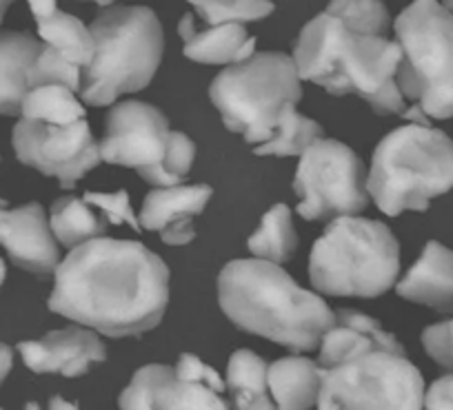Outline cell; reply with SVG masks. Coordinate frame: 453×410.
Wrapping results in <instances>:
<instances>
[{
    "mask_svg": "<svg viewBox=\"0 0 453 410\" xmlns=\"http://www.w3.org/2000/svg\"><path fill=\"white\" fill-rule=\"evenodd\" d=\"M25 366L34 373H58L65 377H81L91 364L104 361L107 351L89 326H69L51 330L41 339L19 344Z\"/></svg>",
    "mask_w": 453,
    "mask_h": 410,
    "instance_id": "9a60e30c",
    "label": "cell"
},
{
    "mask_svg": "<svg viewBox=\"0 0 453 410\" xmlns=\"http://www.w3.org/2000/svg\"><path fill=\"white\" fill-rule=\"evenodd\" d=\"M442 5L447 7L449 11H453V0H442Z\"/></svg>",
    "mask_w": 453,
    "mask_h": 410,
    "instance_id": "60d3db41",
    "label": "cell"
},
{
    "mask_svg": "<svg viewBox=\"0 0 453 410\" xmlns=\"http://www.w3.org/2000/svg\"><path fill=\"white\" fill-rule=\"evenodd\" d=\"M82 67L56 51L54 47L45 45L38 58L29 69V89L38 85H65L73 91H81Z\"/></svg>",
    "mask_w": 453,
    "mask_h": 410,
    "instance_id": "f546056e",
    "label": "cell"
},
{
    "mask_svg": "<svg viewBox=\"0 0 453 410\" xmlns=\"http://www.w3.org/2000/svg\"><path fill=\"white\" fill-rule=\"evenodd\" d=\"M325 11L356 32L385 36L389 29V11L382 0H331Z\"/></svg>",
    "mask_w": 453,
    "mask_h": 410,
    "instance_id": "f1b7e54d",
    "label": "cell"
},
{
    "mask_svg": "<svg viewBox=\"0 0 453 410\" xmlns=\"http://www.w3.org/2000/svg\"><path fill=\"white\" fill-rule=\"evenodd\" d=\"M398 273V239L382 222L358 216L334 217L309 255L311 285L335 298H378Z\"/></svg>",
    "mask_w": 453,
    "mask_h": 410,
    "instance_id": "8992f818",
    "label": "cell"
},
{
    "mask_svg": "<svg viewBox=\"0 0 453 410\" xmlns=\"http://www.w3.org/2000/svg\"><path fill=\"white\" fill-rule=\"evenodd\" d=\"M267 361L250 348H241L226 364V388L236 408H273L267 383Z\"/></svg>",
    "mask_w": 453,
    "mask_h": 410,
    "instance_id": "7402d4cb",
    "label": "cell"
},
{
    "mask_svg": "<svg viewBox=\"0 0 453 410\" xmlns=\"http://www.w3.org/2000/svg\"><path fill=\"white\" fill-rule=\"evenodd\" d=\"M400 56L395 41L356 32L329 11L309 20L294 47L303 80L334 95H358L380 116H403L409 107L395 80Z\"/></svg>",
    "mask_w": 453,
    "mask_h": 410,
    "instance_id": "7a4b0ae2",
    "label": "cell"
},
{
    "mask_svg": "<svg viewBox=\"0 0 453 410\" xmlns=\"http://www.w3.org/2000/svg\"><path fill=\"white\" fill-rule=\"evenodd\" d=\"M94 56L82 67L81 100L107 107L154 80L165 49L163 25L150 7H107L89 25Z\"/></svg>",
    "mask_w": 453,
    "mask_h": 410,
    "instance_id": "277c9868",
    "label": "cell"
},
{
    "mask_svg": "<svg viewBox=\"0 0 453 410\" xmlns=\"http://www.w3.org/2000/svg\"><path fill=\"white\" fill-rule=\"evenodd\" d=\"M194 156H196V145L189 135H185L182 131H172V135H169L167 156H165L163 167H160L156 186L180 185V182L185 180L187 173L191 171Z\"/></svg>",
    "mask_w": 453,
    "mask_h": 410,
    "instance_id": "4dcf8cb0",
    "label": "cell"
},
{
    "mask_svg": "<svg viewBox=\"0 0 453 410\" xmlns=\"http://www.w3.org/2000/svg\"><path fill=\"white\" fill-rule=\"evenodd\" d=\"M169 304V269L132 239L94 238L58 262L50 311L107 338L156 329Z\"/></svg>",
    "mask_w": 453,
    "mask_h": 410,
    "instance_id": "6da1fadb",
    "label": "cell"
},
{
    "mask_svg": "<svg viewBox=\"0 0 453 410\" xmlns=\"http://www.w3.org/2000/svg\"><path fill=\"white\" fill-rule=\"evenodd\" d=\"M50 224L63 247L73 248L82 242L100 238L107 231V217L96 213L85 198L65 195L56 200L50 213Z\"/></svg>",
    "mask_w": 453,
    "mask_h": 410,
    "instance_id": "603a6c76",
    "label": "cell"
},
{
    "mask_svg": "<svg viewBox=\"0 0 453 410\" xmlns=\"http://www.w3.org/2000/svg\"><path fill=\"white\" fill-rule=\"evenodd\" d=\"M211 186H156L142 202L141 226L145 231H158L169 247H185L196 238L194 217L204 211L211 200Z\"/></svg>",
    "mask_w": 453,
    "mask_h": 410,
    "instance_id": "2e32d148",
    "label": "cell"
},
{
    "mask_svg": "<svg viewBox=\"0 0 453 410\" xmlns=\"http://www.w3.org/2000/svg\"><path fill=\"white\" fill-rule=\"evenodd\" d=\"M204 25L254 23L273 14L272 0H187Z\"/></svg>",
    "mask_w": 453,
    "mask_h": 410,
    "instance_id": "83f0119b",
    "label": "cell"
},
{
    "mask_svg": "<svg viewBox=\"0 0 453 410\" xmlns=\"http://www.w3.org/2000/svg\"><path fill=\"white\" fill-rule=\"evenodd\" d=\"M425 379L403 346H373L322 368L320 408H422Z\"/></svg>",
    "mask_w": 453,
    "mask_h": 410,
    "instance_id": "9c48e42d",
    "label": "cell"
},
{
    "mask_svg": "<svg viewBox=\"0 0 453 410\" xmlns=\"http://www.w3.org/2000/svg\"><path fill=\"white\" fill-rule=\"evenodd\" d=\"M12 142L20 163L42 176L58 178L63 189H72L87 171L103 163L100 142L91 135L87 118L69 125L20 118Z\"/></svg>",
    "mask_w": 453,
    "mask_h": 410,
    "instance_id": "8fae6325",
    "label": "cell"
},
{
    "mask_svg": "<svg viewBox=\"0 0 453 410\" xmlns=\"http://www.w3.org/2000/svg\"><path fill=\"white\" fill-rule=\"evenodd\" d=\"M169 120L150 102L127 100L109 111L107 131L100 140V158L107 164L136 169L156 186L169 147Z\"/></svg>",
    "mask_w": 453,
    "mask_h": 410,
    "instance_id": "7c38bea8",
    "label": "cell"
},
{
    "mask_svg": "<svg viewBox=\"0 0 453 410\" xmlns=\"http://www.w3.org/2000/svg\"><path fill=\"white\" fill-rule=\"evenodd\" d=\"M267 383L280 408H311L320 397L322 366L303 355L282 357L269 366Z\"/></svg>",
    "mask_w": 453,
    "mask_h": 410,
    "instance_id": "44dd1931",
    "label": "cell"
},
{
    "mask_svg": "<svg viewBox=\"0 0 453 410\" xmlns=\"http://www.w3.org/2000/svg\"><path fill=\"white\" fill-rule=\"evenodd\" d=\"M367 178V169L356 151L320 135L300 154L296 169L298 216L304 220L356 216L369 204Z\"/></svg>",
    "mask_w": 453,
    "mask_h": 410,
    "instance_id": "30bf717a",
    "label": "cell"
},
{
    "mask_svg": "<svg viewBox=\"0 0 453 410\" xmlns=\"http://www.w3.org/2000/svg\"><path fill=\"white\" fill-rule=\"evenodd\" d=\"M45 42L25 32L0 34V113L19 116L29 91V69Z\"/></svg>",
    "mask_w": 453,
    "mask_h": 410,
    "instance_id": "ffe728a7",
    "label": "cell"
},
{
    "mask_svg": "<svg viewBox=\"0 0 453 410\" xmlns=\"http://www.w3.org/2000/svg\"><path fill=\"white\" fill-rule=\"evenodd\" d=\"M373 346H403V344L394 335L387 333L373 317L342 308L335 313L334 324L325 330L318 344V364L325 368Z\"/></svg>",
    "mask_w": 453,
    "mask_h": 410,
    "instance_id": "d6986e66",
    "label": "cell"
},
{
    "mask_svg": "<svg viewBox=\"0 0 453 410\" xmlns=\"http://www.w3.org/2000/svg\"><path fill=\"white\" fill-rule=\"evenodd\" d=\"M5 276H7V270H5V262L0 260V286H3V282H5Z\"/></svg>",
    "mask_w": 453,
    "mask_h": 410,
    "instance_id": "f35d334b",
    "label": "cell"
},
{
    "mask_svg": "<svg viewBox=\"0 0 453 410\" xmlns=\"http://www.w3.org/2000/svg\"><path fill=\"white\" fill-rule=\"evenodd\" d=\"M12 3H14V0H0V23H3V19H5V11L10 10Z\"/></svg>",
    "mask_w": 453,
    "mask_h": 410,
    "instance_id": "74e56055",
    "label": "cell"
},
{
    "mask_svg": "<svg viewBox=\"0 0 453 410\" xmlns=\"http://www.w3.org/2000/svg\"><path fill=\"white\" fill-rule=\"evenodd\" d=\"M247 248L260 260L282 262L291 260L298 248V235H296L294 220H291V209L287 204H273L265 213L263 222L247 239Z\"/></svg>",
    "mask_w": 453,
    "mask_h": 410,
    "instance_id": "d4e9b609",
    "label": "cell"
},
{
    "mask_svg": "<svg viewBox=\"0 0 453 410\" xmlns=\"http://www.w3.org/2000/svg\"><path fill=\"white\" fill-rule=\"evenodd\" d=\"M89 3H96V5H100V7H109L113 0H89Z\"/></svg>",
    "mask_w": 453,
    "mask_h": 410,
    "instance_id": "ab89813d",
    "label": "cell"
},
{
    "mask_svg": "<svg viewBox=\"0 0 453 410\" xmlns=\"http://www.w3.org/2000/svg\"><path fill=\"white\" fill-rule=\"evenodd\" d=\"M82 198L98 209L109 224H129L134 231H141V217L134 213L132 204H129L127 191H116V194H98V191H87Z\"/></svg>",
    "mask_w": 453,
    "mask_h": 410,
    "instance_id": "1f68e13d",
    "label": "cell"
},
{
    "mask_svg": "<svg viewBox=\"0 0 453 410\" xmlns=\"http://www.w3.org/2000/svg\"><path fill=\"white\" fill-rule=\"evenodd\" d=\"M20 116L32 120L69 125L87 118L85 102L76 98V91L65 85H38L27 91Z\"/></svg>",
    "mask_w": 453,
    "mask_h": 410,
    "instance_id": "484cf974",
    "label": "cell"
},
{
    "mask_svg": "<svg viewBox=\"0 0 453 410\" xmlns=\"http://www.w3.org/2000/svg\"><path fill=\"white\" fill-rule=\"evenodd\" d=\"M178 34L185 45V56L203 65H234L256 54V38L247 34L242 23L196 25L191 14H185L178 23Z\"/></svg>",
    "mask_w": 453,
    "mask_h": 410,
    "instance_id": "ac0fdd59",
    "label": "cell"
},
{
    "mask_svg": "<svg viewBox=\"0 0 453 410\" xmlns=\"http://www.w3.org/2000/svg\"><path fill=\"white\" fill-rule=\"evenodd\" d=\"M400 298L438 313H453V251L440 242H426L407 276L395 282Z\"/></svg>",
    "mask_w": 453,
    "mask_h": 410,
    "instance_id": "e0dca14e",
    "label": "cell"
},
{
    "mask_svg": "<svg viewBox=\"0 0 453 410\" xmlns=\"http://www.w3.org/2000/svg\"><path fill=\"white\" fill-rule=\"evenodd\" d=\"M394 32L404 100L435 120L453 118V11L438 0H416L400 11Z\"/></svg>",
    "mask_w": 453,
    "mask_h": 410,
    "instance_id": "ba28073f",
    "label": "cell"
},
{
    "mask_svg": "<svg viewBox=\"0 0 453 410\" xmlns=\"http://www.w3.org/2000/svg\"><path fill=\"white\" fill-rule=\"evenodd\" d=\"M176 370L180 377L189 379V382L207 383V386H211L213 391H218V392L225 391V382H222L220 375H218L211 366L204 364L200 357L191 355V353L180 355V360H178V364H176Z\"/></svg>",
    "mask_w": 453,
    "mask_h": 410,
    "instance_id": "836d02e7",
    "label": "cell"
},
{
    "mask_svg": "<svg viewBox=\"0 0 453 410\" xmlns=\"http://www.w3.org/2000/svg\"><path fill=\"white\" fill-rule=\"evenodd\" d=\"M0 244L19 269L36 276L54 273L60 262L56 235L38 202L7 209L0 200Z\"/></svg>",
    "mask_w": 453,
    "mask_h": 410,
    "instance_id": "4fadbf2b",
    "label": "cell"
},
{
    "mask_svg": "<svg viewBox=\"0 0 453 410\" xmlns=\"http://www.w3.org/2000/svg\"><path fill=\"white\" fill-rule=\"evenodd\" d=\"M27 5L32 10L34 19H42V16L51 14L58 7V3L56 0H27Z\"/></svg>",
    "mask_w": 453,
    "mask_h": 410,
    "instance_id": "d590c367",
    "label": "cell"
},
{
    "mask_svg": "<svg viewBox=\"0 0 453 410\" xmlns=\"http://www.w3.org/2000/svg\"><path fill=\"white\" fill-rule=\"evenodd\" d=\"M369 198L387 216L426 211L429 202L453 189V142L431 125L391 131L376 147L367 178Z\"/></svg>",
    "mask_w": 453,
    "mask_h": 410,
    "instance_id": "5b68a950",
    "label": "cell"
},
{
    "mask_svg": "<svg viewBox=\"0 0 453 410\" xmlns=\"http://www.w3.org/2000/svg\"><path fill=\"white\" fill-rule=\"evenodd\" d=\"M218 302L241 330L296 353L313 351L335 317L320 295L296 285L280 264L260 257L222 266Z\"/></svg>",
    "mask_w": 453,
    "mask_h": 410,
    "instance_id": "3957f363",
    "label": "cell"
},
{
    "mask_svg": "<svg viewBox=\"0 0 453 410\" xmlns=\"http://www.w3.org/2000/svg\"><path fill=\"white\" fill-rule=\"evenodd\" d=\"M12 366H14V353H12V348L7 344H0V383L5 382Z\"/></svg>",
    "mask_w": 453,
    "mask_h": 410,
    "instance_id": "8d00e7d4",
    "label": "cell"
},
{
    "mask_svg": "<svg viewBox=\"0 0 453 410\" xmlns=\"http://www.w3.org/2000/svg\"><path fill=\"white\" fill-rule=\"evenodd\" d=\"M120 408H226L229 401L207 383L189 382L176 368L150 364L136 370L119 397Z\"/></svg>",
    "mask_w": 453,
    "mask_h": 410,
    "instance_id": "5bb4252c",
    "label": "cell"
},
{
    "mask_svg": "<svg viewBox=\"0 0 453 410\" xmlns=\"http://www.w3.org/2000/svg\"><path fill=\"white\" fill-rule=\"evenodd\" d=\"M320 135V125H318L316 120H311V118L296 111V104H291V107H287L285 113H282L276 133H273L267 142H263V145H256L254 154L278 156V158H285V156H300L313 140H318Z\"/></svg>",
    "mask_w": 453,
    "mask_h": 410,
    "instance_id": "4316f807",
    "label": "cell"
},
{
    "mask_svg": "<svg viewBox=\"0 0 453 410\" xmlns=\"http://www.w3.org/2000/svg\"><path fill=\"white\" fill-rule=\"evenodd\" d=\"M426 408H453V373L435 379L425 392Z\"/></svg>",
    "mask_w": 453,
    "mask_h": 410,
    "instance_id": "e575fe53",
    "label": "cell"
},
{
    "mask_svg": "<svg viewBox=\"0 0 453 410\" xmlns=\"http://www.w3.org/2000/svg\"><path fill=\"white\" fill-rule=\"evenodd\" d=\"M294 56L280 51L251 54L226 65L209 87V98L229 131L247 145H263L276 133L282 113L303 98V85Z\"/></svg>",
    "mask_w": 453,
    "mask_h": 410,
    "instance_id": "52a82bcc",
    "label": "cell"
},
{
    "mask_svg": "<svg viewBox=\"0 0 453 410\" xmlns=\"http://www.w3.org/2000/svg\"><path fill=\"white\" fill-rule=\"evenodd\" d=\"M422 346L435 364L453 368V320L429 326L422 333Z\"/></svg>",
    "mask_w": 453,
    "mask_h": 410,
    "instance_id": "d6a6232c",
    "label": "cell"
},
{
    "mask_svg": "<svg viewBox=\"0 0 453 410\" xmlns=\"http://www.w3.org/2000/svg\"><path fill=\"white\" fill-rule=\"evenodd\" d=\"M38 25V36L45 45L54 47L56 51H60L63 56H67L69 60H73L81 67H87L94 56V36H91V29L85 27L82 20H78L76 16L67 14V11H60L56 7L51 14L36 19Z\"/></svg>",
    "mask_w": 453,
    "mask_h": 410,
    "instance_id": "cb8c5ba5",
    "label": "cell"
}]
</instances>
